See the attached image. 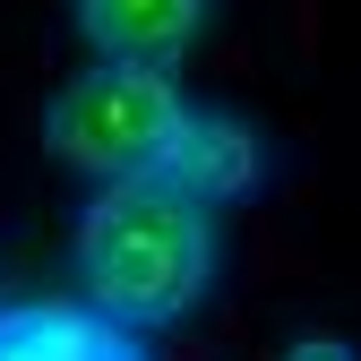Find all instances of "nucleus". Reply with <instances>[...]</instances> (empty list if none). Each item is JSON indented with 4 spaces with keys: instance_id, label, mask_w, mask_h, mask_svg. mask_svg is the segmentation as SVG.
<instances>
[{
    "instance_id": "f257e3e1",
    "label": "nucleus",
    "mask_w": 361,
    "mask_h": 361,
    "mask_svg": "<svg viewBox=\"0 0 361 361\" xmlns=\"http://www.w3.org/2000/svg\"><path fill=\"white\" fill-rule=\"evenodd\" d=\"M69 267H78L86 310H104L129 336H155L207 310L224 276V215L172 190L164 172L95 180V198L78 207V233H69Z\"/></svg>"
},
{
    "instance_id": "f03ea898",
    "label": "nucleus",
    "mask_w": 361,
    "mask_h": 361,
    "mask_svg": "<svg viewBox=\"0 0 361 361\" xmlns=\"http://www.w3.org/2000/svg\"><path fill=\"white\" fill-rule=\"evenodd\" d=\"M180 121H190V95L172 69L95 61L43 104V147L86 180H138V172H164Z\"/></svg>"
},
{
    "instance_id": "7ed1b4c3",
    "label": "nucleus",
    "mask_w": 361,
    "mask_h": 361,
    "mask_svg": "<svg viewBox=\"0 0 361 361\" xmlns=\"http://www.w3.org/2000/svg\"><path fill=\"white\" fill-rule=\"evenodd\" d=\"M267 172H276V155H267V129L250 112H215V104H190V121H180V138L164 155V180L172 190H190L198 207H233V198H258Z\"/></svg>"
},
{
    "instance_id": "20e7f679",
    "label": "nucleus",
    "mask_w": 361,
    "mask_h": 361,
    "mask_svg": "<svg viewBox=\"0 0 361 361\" xmlns=\"http://www.w3.org/2000/svg\"><path fill=\"white\" fill-rule=\"evenodd\" d=\"M0 361H155L147 336L112 327L86 301H18L0 310Z\"/></svg>"
},
{
    "instance_id": "39448f33",
    "label": "nucleus",
    "mask_w": 361,
    "mask_h": 361,
    "mask_svg": "<svg viewBox=\"0 0 361 361\" xmlns=\"http://www.w3.org/2000/svg\"><path fill=\"white\" fill-rule=\"evenodd\" d=\"M207 9L215 0H78V35L95 43V61L172 69L207 35Z\"/></svg>"
},
{
    "instance_id": "423d86ee",
    "label": "nucleus",
    "mask_w": 361,
    "mask_h": 361,
    "mask_svg": "<svg viewBox=\"0 0 361 361\" xmlns=\"http://www.w3.org/2000/svg\"><path fill=\"white\" fill-rule=\"evenodd\" d=\"M276 361H361V344H353L344 327H293Z\"/></svg>"
}]
</instances>
